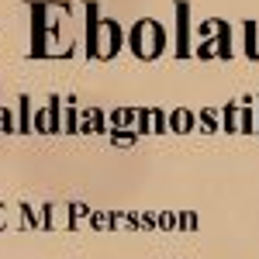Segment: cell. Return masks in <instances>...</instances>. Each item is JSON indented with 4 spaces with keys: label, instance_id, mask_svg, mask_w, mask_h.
<instances>
[{
    "label": "cell",
    "instance_id": "obj_1",
    "mask_svg": "<svg viewBox=\"0 0 259 259\" xmlns=\"http://www.w3.org/2000/svg\"><path fill=\"white\" fill-rule=\"evenodd\" d=\"M245 52H249L252 59L259 56V49H256V24H252V21L245 24Z\"/></svg>",
    "mask_w": 259,
    "mask_h": 259
}]
</instances>
